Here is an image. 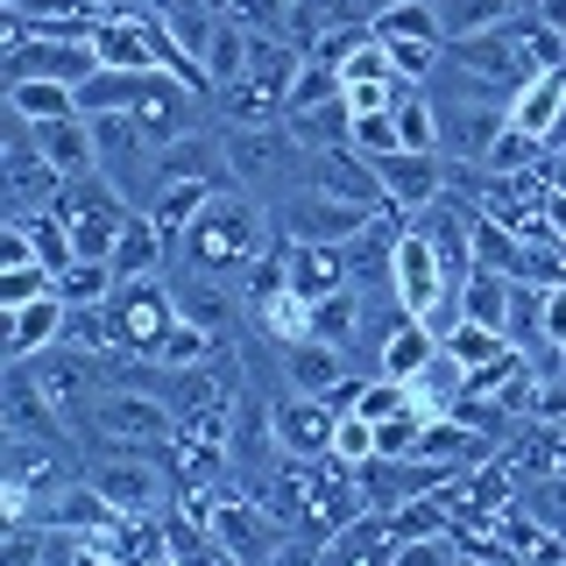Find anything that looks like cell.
<instances>
[{
    "instance_id": "7a4b0ae2",
    "label": "cell",
    "mask_w": 566,
    "mask_h": 566,
    "mask_svg": "<svg viewBox=\"0 0 566 566\" xmlns=\"http://www.w3.org/2000/svg\"><path fill=\"white\" fill-rule=\"evenodd\" d=\"M93 432L106 447H170L177 439V411L164 389H128V382H106L93 403H85Z\"/></svg>"
},
{
    "instance_id": "6da1fadb",
    "label": "cell",
    "mask_w": 566,
    "mask_h": 566,
    "mask_svg": "<svg viewBox=\"0 0 566 566\" xmlns=\"http://www.w3.org/2000/svg\"><path fill=\"white\" fill-rule=\"evenodd\" d=\"M276 234H270V212H262L255 199H248V191H234V185H220L206 199V212L199 220L185 227V262L199 276H248L255 270V255L262 248H270Z\"/></svg>"
},
{
    "instance_id": "d6a6232c",
    "label": "cell",
    "mask_w": 566,
    "mask_h": 566,
    "mask_svg": "<svg viewBox=\"0 0 566 566\" xmlns=\"http://www.w3.org/2000/svg\"><path fill=\"white\" fill-rule=\"evenodd\" d=\"M347 85H340V71L333 64H318V57H305V71H297V85H291V106L283 114H297V106H318V99H340Z\"/></svg>"
},
{
    "instance_id": "3957f363",
    "label": "cell",
    "mask_w": 566,
    "mask_h": 566,
    "mask_svg": "<svg viewBox=\"0 0 566 566\" xmlns=\"http://www.w3.org/2000/svg\"><path fill=\"white\" fill-rule=\"evenodd\" d=\"M156 453L164 447H114V453H99L85 474L99 482V495L120 510V517H149V510H164L177 495V474Z\"/></svg>"
},
{
    "instance_id": "cb8c5ba5",
    "label": "cell",
    "mask_w": 566,
    "mask_h": 566,
    "mask_svg": "<svg viewBox=\"0 0 566 566\" xmlns=\"http://www.w3.org/2000/svg\"><path fill=\"white\" fill-rule=\"evenodd\" d=\"M8 106L29 120H57V114H78V85L64 78H8Z\"/></svg>"
},
{
    "instance_id": "d4e9b609",
    "label": "cell",
    "mask_w": 566,
    "mask_h": 566,
    "mask_svg": "<svg viewBox=\"0 0 566 566\" xmlns=\"http://www.w3.org/2000/svg\"><path fill=\"white\" fill-rule=\"evenodd\" d=\"M248 43H255V29H241L234 14H220V29H212V43H206V78H212V93H220V85H234L241 71H248Z\"/></svg>"
},
{
    "instance_id": "ffe728a7",
    "label": "cell",
    "mask_w": 566,
    "mask_h": 566,
    "mask_svg": "<svg viewBox=\"0 0 566 566\" xmlns=\"http://www.w3.org/2000/svg\"><path fill=\"white\" fill-rule=\"evenodd\" d=\"M559 99H566V64L538 71V78H524L517 93H510V120H517V128H531V135H553Z\"/></svg>"
},
{
    "instance_id": "52a82bcc",
    "label": "cell",
    "mask_w": 566,
    "mask_h": 566,
    "mask_svg": "<svg viewBox=\"0 0 566 566\" xmlns=\"http://www.w3.org/2000/svg\"><path fill=\"white\" fill-rule=\"evenodd\" d=\"M305 142L291 135V120H270V128H227V170L241 177V185H270L283 177L291 164H305Z\"/></svg>"
},
{
    "instance_id": "5b68a950",
    "label": "cell",
    "mask_w": 566,
    "mask_h": 566,
    "mask_svg": "<svg viewBox=\"0 0 566 566\" xmlns=\"http://www.w3.org/2000/svg\"><path fill=\"white\" fill-rule=\"evenodd\" d=\"M389 291H397V305L411 312V318H432L439 305H447V291H460V283L447 276V262H439V248L424 241L418 220L397 234V255H389Z\"/></svg>"
},
{
    "instance_id": "74e56055",
    "label": "cell",
    "mask_w": 566,
    "mask_h": 566,
    "mask_svg": "<svg viewBox=\"0 0 566 566\" xmlns=\"http://www.w3.org/2000/svg\"><path fill=\"white\" fill-rule=\"evenodd\" d=\"M524 8H538V0H524Z\"/></svg>"
},
{
    "instance_id": "30bf717a",
    "label": "cell",
    "mask_w": 566,
    "mask_h": 566,
    "mask_svg": "<svg viewBox=\"0 0 566 566\" xmlns=\"http://www.w3.org/2000/svg\"><path fill=\"white\" fill-rule=\"evenodd\" d=\"M64 318H71V305H64L57 291L14 305L8 312V361H35V354H50V347L64 340Z\"/></svg>"
},
{
    "instance_id": "2e32d148",
    "label": "cell",
    "mask_w": 566,
    "mask_h": 566,
    "mask_svg": "<svg viewBox=\"0 0 566 566\" xmlns=\"http://www.w3.org/2000/svg\"><path fill=\"white\" fill-rule=\"evenodd\" d=\"M164 255H170V234L149 220V212H128V227H120V241H114V276L120 283L156 276V270H164Z\"/></svg>"
},
{
    "instance_id": "9c48e42d",
    "label": "cell",
    "mask_w": 566,
    "mask_h": 566,
    "mask_svg": "<svg viewBox=\"0 0 566 566\" xmlns=\"http://www.w3.org/2000/svg\"><path fill=\"white\" fill-rule=\"evenodd\" d=\"M333 424H340V411H333L326 397L291 389V397L276 403V447L291 453V460H326L333 453Z\"/></svg>"
},
{
    "instance_id": "277c9868",
    "label": "cell",
    "mask_w": 566,
    "mask_h": 566,
    "mask_svg": "<svg viewBox=\"0 0 566 566\" xmlns=\"http://www.w3.org/2000/svg\"><path fill=\"white\" fill-rule=\"evenodd\" d=\"M106 318H114V340L128 361H156V347H164V333L177 326V291H164L156 276H135V283H114V297H106Z\"/></svg>"
},
{
    "instance_id": "d6986e66",
    "label": "cell",
    "mask_w": 566,
    "mask_h": 566,
    "mask_svg": "<svg viewBox=\"0 0 566 566\" xmlns=\"http://www.w3.org/2000/svg\"><path fill=\"white\" fill-rule=\"evenodd\" d=\"M35 135H43V156H50V164H57L64 177H85V170H99V156H93V120H85V114L35 120Z\"/></svg>"
},
{
    "instance_id": "d590c367",
    "label": "cell",
    "mask_w": 566,
    "mask_h": 566,
    "mask_svg": "<svg viewBox=\"0 0 566 566\" xmlns=\"http://www.w3.org/2000/svg\"><path fill=\"white\" fill-rule=\"evenodd\" d=\"M531 510H538V517L566 538V474H559V482H538V489H531Z\"/></svg>"
},
{
    "instance_id": "f1b7e54d",
    "label": "cell",
    "mask_w": 566,
    "mask_h": 566,
    "mask_svg": "<svg viewBox=\"0 0 566 566\" xmlns=\"http://www.w3.org/2000/svg\"><path fill=\"white\" fill-rule=\"evenodd\" d=\"M397 135H403V149H439V106H432L424 85L397 106ZM439 156H447V149H439Z\"/></svg>"
},
{
    "instance_id": "f546056e",
    "label": "cell",
    "mask_w": 566,
    "mask_h": 566,
    "mask_svg": "<svg viewBox=\"0 0 566 566\" xmlns=\"http://www.w3.org/2000/svg\"><path fill=\"white\" fill-rule=\"evenodd\" d=\"M43 291H57V270H50V262H8V270H0V312L29 305V297H43Z\"/></svg>"
},
{
    "instance_id": "4316f807",
    "label": "cell",
    "mask_w": 566,
    "mask_h": 566,
    "mask_svg": "<svg viewBox=\"0 0 566 566\" xmlns=\"http://www.w3.org/2000/svg\"><path fill=\"white\" fill-rule=\"evenodd\" d=\"M114 262H99V255H78L71 270H57V297L64 305H106L114 297Z\"/></svg>"
},
{
    "instance_id": "83f0119b",
    "label": "cell",
    "mask_w": 566,
    "mask_h": 566,
    "mask_svg": "<svg viewBox=\"0 0 566 566\" xmlns=\"http://www.w3.org/2000/svg\"><path fill=\"white\" fill-rule=\"evenodd\" d=\"M460 312L482 318V326H510V276L503 270H474L460 283Z\"/></svg>"
},
{
    "instance_id": "8d00e7d4",
    "label": "cell",
    "mask_w": 566,
    "mask_h": 566,
    "mask_svg": "<svg viewBox=\"0 0 566 566\" xmlns=\"http://www.w3.org/2000/svg\"><path fill=\"white\" fill-rule=\"evenodd\" d=\"M545 149L566 156V99H559V120H553V135H545Z\"/></svg>"
},
{
    "instance_id": "5bb4252c",
    "label": "cell",
    "mask_w": 566,
    "mask_h": 566,
    "mask_svg": "<svg viewBox=\"0 0 566 566\" xmlns=\"http://www.w3.org/2000/svg\"><path fill=\"white\" fill-rule=\"evenodd\" d=\"M489 531L503 538V553H510V559H566V538L538 517V510H524V503H503Z\"/></svg>"
},
{
    "instance_id": "4dcf8cb0",
    "label": "cell",
    "mask_w": 566,
    "mask_h": 566,
    "mask_svg": "<svg viewBox=\"0 0 566 566\" xmlns=\"http://www.w3.org/2000/svg\"><path fill=\"white\" fill-rule=\"evenodd\" d=\"M333 453H340L347 468L376 460V453H382V439H376V418H368V411H340V424H333Z\"/></svg>"
},
{
    "instance_id": "1f68e13d",
    "label": "cell",
    "mask_w": 566,
    "mask_h": 566,
    "mask_svg": "<svg viewBox=\"0 0 566 566\" xmlns=\"http://www.w3.org/2000/svg\"><path fill=\"white\" fill-rule=\"evenodd\" d=\"M291 8L297 0H227V14L255 35H291Z\"/></svg>"
},
{
    "instance_id": "e575fe53",
    "label": "cell",
    "mask_w": 566,
    "mask_h": 566,
    "mask_svg": "<svg viewBox=\"0 0 566 566\" xmlns=\"http://www.w3.org/2000/svg\"><path fill=\"white\" fill-rule=\"evenodd\" d=\"M538 326H545V347H553V354H566V276H553V283H545Z\"/></svg>"
},
{
    "instance_id": "ba28073f",
    "label": "cell",
    "mask_w": 566,
    "mask_h": 566,
    "mask_svg": "<svg viewBox=\"0 0 566 566\" xmlns=\"http://www.w3.org/2000/svg\"><path fill=\"white\" fill-rule=\"evenodd\" d=\"M376 170H382V199L397 212H411V220L432 199H447V156L439 149H389L376 156Z\"/></svg>"
},
{
    "instance_id": "8fae6325",
    "label": "cell",
    "mask_w": 566,
    "mask_h": 566,
    "mask_svg": "<svg viewBox=\"0 0 566 566\" xmlns=\"http://www.w3.org/2000/svg\"><path fill=\"white\" fill-rule=\"evenodd\" d=\"M8 439H57V397L35 382L29 361L8 368Z\"/></svg>"
},
{
    "instance_id": "9a60e30c",
    "label": "cell",
    "mask_w": 566,
    "mask_h": 566,
    "mask_svg": "<svg viewBox=\"0 0 566 566\" xmlns=\"http://www.w3.org/2000/svg\"><path fill=\"white\" fill-rule=\"evenodd\" d=\"M432 354H439V333L424 326V318H411V312H403L397 326L382 333V347H376V376H397V382H411L418 368L432 361Z\"/></svg>"
},
{
    "instance_id": "44dd1931",
    "label": "cell",
    "mask_w": 566,
    "mask_h": 566,
    "mask_svg": "<svg viewBox=\"0 0 566 566\" xmlns=\"http://www.w3.org/2000/svg\"><path fill=\"white\" fill-rule=\"evenodd\" d=\"M212 191H220V185H206V177H185V185H164V191H156V199L142 206V212H149V220L164 227L170 241H185V227L206 212V199H212Z\"/></svg>"
},
{
    "instance_id": "ac0fdd59",
    "label": "cell",
    "mask_w": 566,
    "mask_h": 566,
    "mask_svg": "<svg viewBox=\"0 0 566 566\" xmlns=\"http://www.w3.org/2000/svg\"><path fill=\"white\" fill-rule=\"evenodd\" d=\"M283 120H291V135L305 142L312 156L354 149V106H347V93L340 99H318V106H297V114H283Z\"/></svg>"
},
{
    "instance_id": "e0dca14e",
    "label": "cell",
    "mask_w": 566,
    "mask_h": 566,
    "mask_svg": "<svg viewBox=\"0 0 566 566\" xmlns=\"http://www.w3.org/2000/svg\"><path fill=\"white\" fill-rule=\"evenodd\" d=\"M347 276V248H333V241H291V291L297 297H326V291H340Z\"/></svg>"
},
{
    "instance_id": "7c38bea8",
    "label": "cell",
    "mask_w": 566,
    "mask_h": 566,
    "mask_svg": "<svg viewBox=\"0 0 566 566\" xmlns=\"http://www.w3.org/2000/svg\"><path fill=\"white\" fill-rule=\"evenodd\" d=\"M93 50H99V64H114V71H164L156 64L149 14H106V22H93Z\"/></svg>"
},
{
    "instance_id": "484cf974",
    "label": "cell",
    "mask_w": 566,
    "mask_h": 566,
    "mask_svg": "<svg viewBox=\"0 0 566 566\" xmlns=\"http://www.w3.org/2000/svg\"><path fill=\"white\" fill-rule=\"evenodd\" d=\"M510 14H524V0H439L447 43H460V35H482V29H495V22H510Z\"/></svg>"
},
{
    "instance_id": "603a6c76",
    "label": "cell",
    "mask_w": 566,
    "mask_h": 566,
    "mask_svg": "<svg viewBox=\"0 0 566 566\" xmlns=\"http://www.w3.org/2000/svg\"><path fill=\"white\" fill-rule=\"evenodd\" d=\"M439 347H447L453 361H460V368H468V376H474V368L503 361V354L517 347V340H510L503 326H482V318H460V326H453V333H447V340H439Z\"/></svg>"
},
{
    "instance_id": "4fadbf2b",
    "label": "cell",
    "mask_w": 566,
    "mask_h": 566,
    "mask_svg": "<svg viewBox=\"0 0 566 566\" xmlns=\"http://www.w3.org/2000/svg\"><path fill=\"white\" fill-rule=\"evenodd\" d=\"M347 376V347H333V340H283V382L291 389H305V397H326L333 382Z\"/></svg>"
},
{
    "instance_id": "7402d4cb",
    "label": "cell",
    "mask_w": 566,
    "mask_h": 566,
    "mask_svg": "<svg viewBox=\"0 0 566 566\" xmlns=\"http://www.w3.org/2000/svg\"><path fill=\"white\" fill-rule=\"evenodd\" d=\"M545 156H553V149H545V135H531V128H517V120H510V128L489 142L482 177H524V170H538Z\"/></svg>"
},
{
    "instance_id": "836d02e7",
    "label": "cell",
    "mask_w": 566,
    "mask_h": 566,
    "mask_svg": "<svg viewBox=\"0 0 566 566\" xmlns=\"http://www.w3.org/2000/svg\"><path fill=\"white\" fill-rule=\"evenodd\" d=\"M354 149H361V156H389V149H403L397 114H354Z\"/></svg>"
},
{
    "instance_id": "8992f818",
    "label": "cell",
    "mask_w": 566,
    "mask_h": 566,
    "mask_svg": "<svg viewBox=\"0 0 566 566\" xmlns=\"http://www.w3.org/2000/svg\"><path fill=\"white\" fill-rule=\"evenodd\" d=\"M368 220H376L368 206H347V199H333V191H318V185H297L291 199H283V234H291V241H333V248H347Z\"/></svg>"
}]
</instances>
